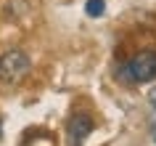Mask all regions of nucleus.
<instances>
[{
    "mask_svg": "<svg viewBox=\"0 0 156 146\" xmlns=\"http://www.w3.org/2000/svg\"><path fill=\"white\" fill-rule=\"evenodd\" d=\"M119 77L127 80V82H151V80H156V51H143L138 56H132L119 69Z\"/></svg>",
    "mask_w": 156,
    "mask_h": 146,
    "instance_id": "obj_1",
    "label": "nucleus"
},
{
    "mask_svg": "<svg viewBox=\"0 0 156 146\" xmlns=\"http://www.w3.org/2000/svg\"><path fill=\"white\" fill-rule=\"evenodd\" d=\"M29 66H32V61H29V56L24 51H19V48L5 51L0 56V80L3 82H19L29 72Z\"/></svg>",
    "mask_w": 156,
    "mask_h": 146,
    "instance_id": "obj_2",
    "label": "nucleus"
},
{
    "mask_svg": "<svg viewBox=\"0 0 156 146\" xmlns=\"http://www.w3.org/2000/svg\"><path fill=\"white\" fill-rule=\"evenodd\" d=\"M93 130V120L87 114H74L72 120H69V128H66V144L69 146H82V141L90 136Z\"/></svg>",
    "mask_w": 156,
    "mask_h": 146,
    "instance_id": "obj_3",
    "label": "nucleus"
},
{
    "mask_svg": "<svg viewBox=\"0 0 156 146\" xmlns=\"http://www.w3.org/2000/svg\"><path fill=\"white\" fill-rule=\"evenodd\" d=\"M103 8H106V3H103V0H87V6H85L87 16H93V19L103 16Z\"/></svg>",
    "mask_w": 156,
    "mask_h": 146,
    "instance_id": "obj_4",
    "label": "nucleus"
},
{
    "mask_svg": "<svg viewBox=\"0 0 156 146\" xmlns=\"http://www.w3.org/2000/svg\"><path fill=\"white\" fill-rule=\"evenodd\" d=\"M148 101H151V106H154V109H156V88L151 90V93H148Z\"/></svg>",
    "mask_w": 156,
    "mask_h": 146,
    "instance_id": "obj_5",
    "label": "nucleus"
},
{
    "mask_svg": "<svg viewBox=\"0 0 156 146\" xmlns=\"http://www.w3.org/2000/svg\"><path fill=\"white\" fill-rule=\"evenodd\" d=\"M0 133H3V122H0Z\"/></svg>",
    "mask_w": 156,
    "mask_h": 146,
    "instance_id": "obj_6",
    "label": "nucleus"
},
{
    "mask_svg": "<svg viewBox=\"0 0 156 146\" xmlns=\"http://www.w3.org/2000/svg\"><path fill=\"white\" fill-rule=\"evenodd\" d=\"M154 138H156V128H154Z\"/></svg>",
    "mask_w": 156,
    "mask_h": 146,
    "instance_id": "obj_7",
    "label": "nucleus"
}]
</instances>
